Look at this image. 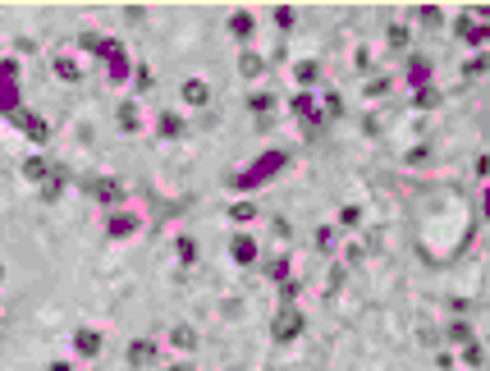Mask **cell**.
Masks as SVG:
<instances>
[{
	"instance_id": "obj_1",
	"label": "cell",
	"mask_w": 490,
	"mask_h": 371,
	"mask_svg": "<svg viewBox=\"0 0 490 371\" xmlns=\"http://www.w3.org/2000/svg\"><path fill=\"white\" fill-rule=\"evenodd\" d=\"M284 165H289V156H284V152H266V156H257V161H252L248 170H239V175H229V188H239V193H252V188L271 184V179L280 175Z\"/></svg>"
},
{
	"instance_id": "obj_2",
	"label": "cell",
	"mask_w": 490,
	"mask_h": 371,
	"mask_svg": "<svg viewBox=\"0 0 490 371\" xmlns=\"http://www.w3.org/2000/svg\"><path fill=\"white\" fill-rule=\"evenodd\" d=\"M101 60H106V74H110V83H124V78L133 74V60H129V51H124L115 37L106 42V51H101Z\"/></svg>"
},
{
	"instance_id": "obj_3",
	"label": "cell",
	"mask_w": 490,
	"mask_h": 371,
	"mask_svg": "<svg viewBox=\"0 0 490 371\" xmlns=\"http://www.w3.org/2000/svg\"><path fill=\"white\" fill-rule=\"evenodd\" d=\"M454 28H458V37H463L468 46H477V51L486 46V10H468Z\"/></svg>"
},
{
	"instance_id": "obj_4",
	"label": "cell",
	"mask_w": 490,
	"mask_h": 371,
	"mask_svg": "<svg viewBox=\"0 0 490 371\" xmlns=\"http://www.w3.org/2000/svg\"><path fill=\"white\" fill-rule=\"evenodd\" d=\"M303 326H307V321H303V312H298V307H284L280 317L271 321V339L289 344V339H298V335H303Z\"/></svg>"
},
{
	"instance_id": "obj_5",
	"label": "cell",
	"mask_w": 490,
	"mask_h": 371,
	"mask_svg": "<svg viewBox=\"0 0 490 371\" xmlns=\"http://www.w3.org/2000/svg\"><path fill=\"white\" fill-rule=\"evenodd\" d=\"M5 120H10V124H19V129H23V133H28V138L37 142V147H42V142L51 138V124H46L42 115H33V110H23V106L14 110V115H5Z\"/></svg>"
},
{
	"instance_id": "obj_6",
	"label": "cell",
	"mask_w": 490,
	"mask_h": 371,
	"mask_svg": "<svg viewBox=\"0 0 490 371\" xmlns=\"http://www.w3.org/2000/svg\"><path fill=\"white\" fill-rule=\"evenodd\" d=\"M106 234L110 239H129V234H138V216H133V211H110Z\"/></svg>"
},
{
	"instance_id": "obj_7",
	"label": "cell",
	"mask_w": 490,
	"mask_h": 371,
	"mask_svg": "<svg viewBox=\"0 0 490 371\" xmlns=\"http://www.w3.org/2000/svg\"><path fill=\"white\" fill-rule=\"evenodd\" d=\"M92 197H97V202H106V207H115V202H120L124 197V188H120V179H110V175H101V179H92Z\"/></svg>"
},
{
	"instance_id": "obj_8",
	"label": "cell",
	"mask_w": 490,
	"mask_h": 371,
	"mask_svg": "<svg viewBox=\"0 0 490 371\" xmlns=\"http://www.w3.org/2000/svg\"><path fill=\"white\" fill-rule=\"evenodd\" d=\"M229 257H234L239 266H252V262H257V239H252V234H234V243H229Z\"/></svg>"
},
{
	"instance_id": "obj_9",
	"label": "cell",
	"mask_w": 490,
	"mask_h": 371,
	"mask_svg": "<svg viewBox=\"0 0 490 371\" xmlns=\"http://www.w3.org/2000/svg\"><path fill=\"white\" fill-rule=\"evenodd\" d=\"M74 353H78V358H97V353H101V335H97V330H78V335H74Z\"/></svg>"
},
{
	"instance_id": "obj_10",
	"label": "cell",
	"mask_w": 490,
	"mask_h": 371,
	"mask_svg": "<svg viewBox=\"0 0 490 371\" xmlns=\"http://www.w3.org/2000/svg\"><path fill=\"white\" fill-rule=\"evenodd\" d=\"M408 83H413V88H426V83H431V60H426V55H413V60H408Z\"/></svg>"
},
{
	"instance_id": "obj_11",
	"label": "cell",
	"mask_w": 490,
	"mask_h": 371,
	"mask_svg": "<svg viewBox=\"0 0 490 371\" xmlns=\"http://www.w3.org/2000/svg\"><path fill=\"white\" fill-rule=\"evenodd\" d=\"M252 28H257V19H252L248 10H239V14H229V33L239 37V42H252Z\"/></svg>"
},
{
	"instance_id": "obj_12",
	"label": "cell",
	"mask_w": 490,
	"mask_h": 371,
	"mask_svg": "<svg viewBox=\"0 0 490 371\" xmlns=\"http://www.w3.org/2000/svg\"><path fill=\"white\" fill-rule=\"evenodd\" d=\"M184 101H188V106H207V101H211V88L202 83V78H188V83H184Z\"/></svg>"
},
{
	"instance_id": "obj_13",
	"label": "cell",
	"mask_w": 490,
	"mask_h": 371,
	"mask_svg": "<svg viewBox=\"0 0 490 371\" xmlns=\"http://www.w3.org/2000/svg\"><path fill=\"white\" fill-rule=\"evenodd\" d=\"M289 110H294L298 120H321V106H316V101L307 97V92H298V97L289 101Z\"/></svg>"
},
{
	"instance_id": "obj_14",
	"label": "cell",
	"mask_w": 490,
	"mask_h": 371,
	"mask_svg": "<svg viewBox=\"0 0 490 371\" xmlns=\"http://www.w3.org/2000/svg\"><path fill=\"white\" fill-rule=\"evenodd\" d=\"M138 110H142L138 101H124V106H120V129L124 133H138L142 129V115H138Z\"/></svg>"
},
{
	"instance_id": "obj_15",
	"label": "cell",
	"mask_w": 490,
	"mask_h": 371,
	"mask_svg": "<svg viewBox=\"0 0 490 371\" xmlns=\"http://www.w3.org/2000/svg\"><path fill=\"white\" fill-rule=\"evenodd\" d=\"M55 78H65V83H78V78H83V65H78L74 55H60V60H55Z\"/></svg>"
},
{
	"instance_id": "obj_16",
	"label": "cell",
	"mask_w": 490,
	"mask_h": 371,
	"mask_svg": "<svg viewBox=\"0 0 490 371\" xmlns=\"http://www.w3.org/2000/svg\"><path fill=\"white\" fill-rule=\"evenodd\" d=\"M152 358H156V339H138V344L129 349V362H133V367H147Z\"/></svg>"
},
{
	"instance_id": "obj_17",
	"label": "cell",
	"mask_w": 490,
	"mask_h": 371,
	"mask_svg": "<svg viewBox=\"0 0 490 371\" xmlns=\"http://www.w3.org/2000/svg\"><path fill=\"white\" fill-rule=\"evenodd\" d=\"M262 69H266V60H262L257 51H243V55H239V74H243V78H262Z\"/></svg>"
},
{
	"instance_id": "obj_18",
	"label": "cell",
	"mask_w": 490,
	"mask_h": 371,
	"mask_svg": "<svg viewBox=\"0 0 490 371\" xmlns=\"http://www.w3.org/2000/svg\"><path fill=\"white\" fill-rule=\"evenodd\" d=\"M294 78L303 83V88H312L316 78H321V65H316V60H298V65H294Z\"/></svg>"
},
{
	"instance_id": "obj_19",
	"label": "cell",
	"mask_w": 490,
	"mask_h": 371,
	"mask_svg": "<svg viewBox=\"0 0 490 371\" xmlns=\"http://www.w3.org/2000/svg\"><path fill=\"white\" fill-rule=\"evenodd\" d=\"M23 175L33 179V184H42V179L51 175V165H46V156H28V161H23Z\"/></svg>"
},
{
	"instance_id": "obj_20",
	"label": "cell",
	"mask_w": 490,
	"mask_h": 371,
	"mask_svg": "<svg viewBox=\"0 0 490 371\" xmlns=\"http://www.w3.org/2000/svg\"><path fill=\"white\" fill-rule=\"evenodd\" d=\"M156 129H161V138H179V133H184V120H179L175 110H165L161 120H156Z\"/></svg>"
},
{
	"instance_id": "obj_21",
	"label": "cell",
	"mask_w": 490,
	"mask_h": 371,
	"mask_svg": "<svg viewBox=\"0 0 490 371\" xmlns=\"http://www.w3.org/2000/svg\"><path fill=\"white\" fill-rule=\"evenodd\" d=\"M60 188H65V175H60V170H51V175L42 179V197H46V202H55V197H60Z\"/></svg>"
},
{
	"instance_id": "obj_22",
	"label": "cell",
	"mask_w": 490,
	"mask_h": 371,
	"mask_svg": "<svg viewBox=\"0 0 490 371\" xmlns=\"http://www.w3.org/2000/svg\"><path fill=\"white\" fill-rule=\"evenodd\" d=\"M248 106H252V115H271V110H275V97H271V92H252Z\"/></svg>"
},
{
	"instance_id": "obj_23",
	"label": "cell",
	"mask_w": 490,
	"mask_h": 371,
	"mask_svg": "<svg viewBox=\"0 0 490 371\" xmlns=\"http://www.w3.org/2000/svg\"><path fill=\"white\" fill-rule=\"evenodd\" d=\"M229 220H234V225H248V220H257V207H252V202H234V207H229Z\"/></svg>"
},
{
	"instance_id": "obj_24",
	"label": "cell",
	"mask_w": 490,
	"mask_h": 371,
	"mask_svg": "<svg viewBox=\"0 0 490 371\" xmlns=\"http://www.w3.org/2000/svg\"><path fill=\"white\" fill-rule=\"evenodd\" d=\"M170 344H175V349H197V330H188V326H175Z\"/></svg>"
},
{
	"instance_id": "obj_25",
	"label": "cell",
	"mask_w": 490,
	"mask_h": 371,
	"mask_svg": "<svg viewBox=\"0 0 490 371\" xmlns=\"http://www.w3.org/2000/svg\"><path fill=\"white\" fill-rule=\"evenodd\" d=\"M14 83H19V65L0 55V88H14Z\"/></svg>"
},
{
	"instance_id": "obj_26",
	"label": "cell",
	"mask_w": 490,
	"mask_h": 371,
	"mask_svg": "<svg viewBox=\"0 0 490 371\" xmlns=\"http://www.w3.org/2000/svg\"><path fill=\"white\" fill-rule=\"evenodd\" d=\"M106 42H110V37H101V33H83V37H78V46H83V51H92V55L106 51Z\"/></svg>"
},
{
	"instance_id": "obj_27",
	"label": "cell",
	"mask_w": 490,
	"mask_h": 371,
	"mask_svg": "<svg viewBox=\"0 0 490 371\" xmlns=\"http://www.w3.org/2000/svg\"><path fill=\"white\" fill-rule=\"evenodd\" d=\"M266 275H271V280H289V257H271V262H266Z\"/></svg>"
},
{
	"instance_id": "obj_28",
	"label": "cell",
	"mask_w": 490,
	"mask_h": 371,
	"mask_svg": "<svg viewBox=\"0 0 490 371\" xmlns=\"http://www.w3.org/2000/svg\"><path fill=\"white\" fill-rule=\"evenodd\" d=\"M463 362H468V367H481V362H486V349H481L477 339H472V344H463Z\"/></svg>"
},
{
	"instance_id": "obj_29",
	"label": "cell",
	"mask_w": 490,
	"mask_h": 371,
	"mask_svg": "<svg viewBox=\"0 0 490 371\" xmlns=\"http://www.w3.org/2000/svg\"><path fill=\"white\" fill-rule=\"evenodd\" d=\"M449 339H454V344H472V326L468 321H454V326H449Z\"/></svg>"
},
{
	"instance_id": "obj_30",
	"label": "cell",
	"mask_w": 490,
	"mask_h": 371,
	"mask_svg": "<svg viewBox=\"0 0 490 371\" xmlns=\"http://www.w3.org/2000/svg\"><path fill=\"white\" fill-rule=\"evenodd\" d=\"M175 248H179V262H184V266H193V262H197V243H193V239H179Z\"/></svg>"
},
{
	"instance_id": "obj_31",
	"label": "cell",
	"mask_w": 490,
	"mask_h": 371,
	"mask_svg": "<svg viewBox=\"0 0 490 371\" xmlns=\"http://www.w3.org/2000/svg\"><path fill=\"white\" fill-rule=\"evenodd\" d=\"M298 294H303V284H298V280H284L280 284V298H284V307H294V298Z\"/></svg>"
},
{
	"instance_id": "obj_32",
	"label": "cell",
	"mask_w": 490,
	"mask_h": 371,
	"mask_svg": "<svg viewBox=\"0 0 490 371\" xmlns=\"http://www.w3.org/2000/svg\"><path fill=\"white\" fill-rule=\"evenodd\" d=\"M417 19H422L426 28H440V23H445V14H440L436 5H422V14H417Z\"/></svg>"
},
{
	"instance_id": "obj_33",
	"label": "cell",
	"mask_w": 490,
	"mask_h": 371,
	"mask_svg": "<svg viewBox=\"0 0 490 371\" xmlns=\"http://www.w3.org/2000/svg\"><path fill=\"white\" fill-rule=\"evenodd\" d=\"M316 248H321V252H335V230H330V225L316 230Z\"/></svg>"
},
{
	"instance_id": "obj_34",
	"label": "cell",
	"mask_w": 490,
	"mask_h": 371,
	"mask_svg": "<svg viewBox=\"0 0 490 371\" xmlns=\"http://www.w3.org/2000/svg\"><path fill=\"white\" fill-rule=\"evenodd\" d=\"M339 110H344V101H339V92H326V106H321V115H326V120H335Z\"/></svg>"
},
{
	"instance_id": "obj_35",
	"label": "cell",
	"mask_w": 490,
	"mask_h": 371,
	"mask_svg": "<svg viewBox=\"0 0 490 371\" xmlns=\"http://www.w3.org/2000/svg\"><path fill=\"white\" fill-rule=\"evenodd\" d=\"M385 37H390V46H399V51L408 46V28H403V23H390V33H385Z\"/></svg>"
},
{
	"instance_id": "obj_36",
	"label": "cell",
	"mask_w": 490,
	"mask_h": 371,
	"mask_svg": "<svg viewBox=\"0 0 490 371\" xmlns=\"http://www.w3.org/2000/svg\"><path fill=\"white\" fill-rule=\"evenodd\" d=\"M133 88H138V92H147V88H152V69H147V65H138V69H133Z\"/></svg>"
},
{
	"instance_id": "obj_37",
	"label": "cell",
	"mask_w": 490,
	"mask_h": 371,
	"mask_svg": "<svg viewBox=\"0 0 490 371\" xmlns=\"http://www.w3.org/2000/svg\"><path fill=\"white\" fill-rule=\"evenodd\" d=\"M413 101L426 110V106H436V101H440V92H436V88H417V97H413Z\"/></svg>"
},
{
	"instance_id": "obj_38",
	"label": "cell",
	"mask_w": 490,
	"mask_h": 371,
	"mask_svg": "<svg viewBox=\"0 0 490 371\" xmlns=\"http://www.w3.org/2000/svg\"><path fill=\"white\" fill-rule=\"evenodd\" d=\"M463 74H468V78H481V74H486V55H472V60H468V69H463Z\"/></svg>"
},
{
	"instance_id": "obj_39",
	"label": "cell",
	"mask_w": 490,
	"mask_h": 371,
	"mask_svg": "<svg viewBox=\"0 0 490 371\" xmlns=\"http://www.w3.org/2000/svg\"><path fill=\"white\" fill-rule=\"evenodd\" d=\"M275 23H280V28H294V23H298V14L289 10V5H280V10H275Z\"/></svg>"
},
{
	"instance_id": "obj_40",
	"label": "cell",
	"mask_w": 490,
	"mask_h": 371,
	"mask_svg": "<svg viewBox=\"0 0 490 371\" xmlns=\"http://www.w3.org/2000/svg\"><path fill=\"white\" fill-rule=\"evenodd\" d=\"M390 92V78H371L367 83V97H385Z\"/></svg>"
},
{
	"instance_id": "obj_41",
	"label": "cell",
	"mask_w": 490,
	"mask_h": 371,
	"mask_svg": "<svg viewBox=\"0 0 490 371\" xmlns=\"http://www.w3.org/2000/svg\"><path fill=\"white\" fill-rule=\"evenodd\" d=\"M358 220H362L358 207H344V211H339V225H358Z\"/></svg>"
},
{
	"instance_id": "obj_42",
	"label": "cell",
	"mask_w": 490,
	"mask_h": 371,
	"mask_svg": "<svg viewBox=\"0 0 490 371\" xmlns=\"http://www.w3.org/2000/svg\"><path fill=\"white\" fill-rule=\"evenodd\" d=\"M51 371H74V367H69V362H51Z\"/></svg>"
},
{
	"instance_id": "obj_43",
	"label": "cell",
	"mask_w": 490,
	"mask_h": 371,
	"mask_svg": "<svg viewBox=\"0 0 490 371\" xmlns=\"http://www.w3.org/2000/svg\"><path fill=\"white\" fill-rule=\"evenodd\" d=\"M170 371H193V367H184V362H179V367H170Z\"/></svg>"
},
{
	"instance_id": "obj_44",
	"label": "cell",
	"mask_w": 490,
	"mask_h": 371,
	"mask_svg": "<svg viewBox=\"0 0 490 371\" xmlns=\"http://www.w3.org/2000/svg\"><path fill=\"white\" fill-rule=\"evenodd\" d=\"M0 280H5V271H0Z\"/></svg>"
}]
</instances>
